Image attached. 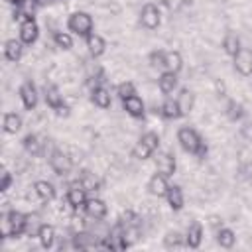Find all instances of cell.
<instances>
[{"instance_id": "cell-1", "label": "cell", "mask_w": 252, "mask_h": 252, "mask_svg": "<svg viewBox=\"0 0 252 252\" xmlns=\"http://www.w3.org/2000/svg\"><path fill=\"white\" fill-rule=\"evenodd\" d=\"M177 142H179L181 148H183L185 152H189V154H195V156H199V158H205V154H207L205 142H203L201 136H199L193 128H189V126L179 128V132H177Z\"/></svg>"}, {"instance_id": "cell-2", "label": "cell", "mask_w": 252, "mask_h": 252, "mask_svg": "<svg viewBox=\"0 0 252 252\" xmlns=\"http://www.w3.org/2000/svg\"><path fill=\"white\" fill-rule=\"evenodd\" d=\"M47 163H49V167L55 171V175H61V177L69 175L71 169H73V159H71L69 154H67L65 150H61V148H57V150L51 154V158L47 159Z\"/></svg>"}, {"instance_id": "cell-3", "label": "cell", "mask_w": 252, "mask_h": 252, "mask_svg": "<svg viewBox=\"0 0 252 252\" xmlns=\"http://www.w3.org/2000/svg\"><path fill=\"white\" fill-rule=\"evenodd\" d=\"M67 26H69V30L75 32L77 35H89L91 30H93V18H91V14H87V12L77 10V12H73V14L69 16Z\"/></svg>"}, {"instance_id": "cell-4", "label": "cell", "mask_w": 252, "mask_h": 252, "mask_svg": "<svg viewBox=\"0 0 252 252\" xmlns=\"http://www.w3.org/2000/svg\"><path fill=\"white\" fill-rule=\"evenodd\" d=\"M161 22V14H159V8L156 4H144L142 10H140V24L146 28V30H156Z\"/></svg>"}, {"instance_id": "cell-5", "label": "cell", "mask_w": 252, "mask_h": 252, "mask_svg": "<svg viewBox=\"0 0 252 252\" xmlns=\"http://www.w3.org/2000/svg\"><path fill=\"white\" fill-rule=\"evenodd\" d=\"M122 108L126 110L128 116H132V118H142L144 112H146V102H144L140 96L132 94V96H128V98H122Z\"/></svg>"}, {"instance_id": "cell-6", "label": "cell", "mask_w": 252, "mask_h": 252, "mask_svg": "<svg viewBox=\"0 0 252 252\" xmlns=\"http://www.w3.org/2000/svg\"><path fill=\"white\" fill-rule=\"evenodd\" d=\"M77 181L79 185L85 189V191H100V179H98V173L91 171V169H81L79 175H77Z\"/></svg>"}, {"instance_id": "cell-7", "label": "cell", "mask_w": 252, "mask_h": 252, "mask_svg": "<svg viewBox=\"0 0 252 252\" xmlns=\"http://www.w3.org/2000/svg\"><path fill=\"white\" fill-rule=\"evenodd\" d=\"M156 169L159 173H163L165 177H171L175 173V154L171 152H163L156 158Z\"/></svg>"}, {"instance_id": "cell-8", "label": "cell", "mask_w": 252, "mask_h": 252, "mask_svg": "<svg viewBox=\"0 0 252 252\" xmlns=\"http://www.w3.org/2000/svg\"><path fill=\"white\" fill-rule=\"evenodd\" d=\"M234 69L244 77L252 73V49H238L234 55Z\"/></svg>"}, {"instance_id": "cell-9", "label": "cell", "mask_w": 252, "mask_h": 252, "mask_svg": "<svg viewBox=\"0 0 252 252\" xmlns=\"http://www.w3.org/2000/svg\"><path fill=\"white\" fill-rule=\"evenodd\" d=\"M43 96H45V102H47L53 110L59 108V106L65 102L61 89H59L57 85H53V83H45V85H43Z\"/></svg>"}, {"instance_id": "cell-10", "label": "cell", "mask_w": 252, "mask_h": 252, "mask_svg": "<svg viewBox=\"0 0 252 252\" xmlns=\"http://www.w3.org/2000/svg\"><path fill=\"white\" fill-rule=\"evenodd\" d=\"M37 35H39V32H37V24L33 22V18L24 20L22 26H20V39H22L24 43L32 45V43H35Z\"/></svg>"}, {"instance_id": "cell-11", "label": "cell", "mask_w": 252, "mask_h": 252, "mask_svg": "<svg viewBox=\"0 0 252 252\" xmlns=\"http://www.w3.org/2000/svg\"><path fill=\"white\" fill-rule=\"evenodd\" d=\"M148 189H150V193H152L154 197H163V195L167 193V189H169L165 175L159 173V171H158L156 175H152L150 181H148Z\"/></svg>"}, {"instance_id": "cell-12", "label": "cell", "mask_w": 252, "mask_h": 252, "mask_svg": "<svg viewBox=\"0 0 252 252\" xmlns=\"http://www.w3.org/2000/svg\"><path fill=\"white\" fill-rule=\"evenodd\" d=\"M20 98H22L26 108H33L37 104V91H35V85L32 81H26L20 87Z\"/></svg>"}, {"instance_id": "cell-13", "label": "cell", "mask_w": 252, "mask_h": 252, "mask_svg": "<svg viewBox=\"0 0 252 252\" xmlns=\"http://www.w3.org/2000/svg\"><path fill=\"white\" fill-rule=\"evenodd\" d=\"M177 106H179V114H181V116L191 114V110H193V106H195V94H193L191 89H183V91L179 93V96H177Z\"/></svg>"}, {"instance_id": "cell-14", "label": "cell", "mask_w": 252, "mask_h": 252, "mask_svg": "<svg viewBox=\"0 0 252 252\" xmlns=\"http://www.w3.org/2000/svg\"><path fill=\"white\" fill-rule=\"evenodd\" d=\"M85 189L79 185V181L75 179V181H71V185H69V191H67V199H69V203L75 207V209H79L81 205H85L87 203V199H85Z\"/></svg>"}, {"instance_id": "cell-15", "label": "cell", "mask_w": 252, "mask_h": 252, "mask_svg": "<svg viewBox=\"0 0 252 252\" xmlns=\"http://www.w3.org/2000/svg\"><path fill=\"white\" fill-rule=\"evenodd\" d=\"M91 100H93V102H94V106H98V108H108V106L112 104L110 91H108L104 85H100V87L93 89V93H91Z\"/></svg>"}, {"instance_id": "cell-16", "label": "cell", "mask_w": 252, "mask_h": 252, "mask_svg": "<svg viewBox=\"0 0 252 252\" xmlns=\"http://www.w3.org/2000/svg\"><path fill=\"white\" fill-rule=\"evenodd\" d=\"M85 213H87V217H93V219H104L106 203L102 199H89L85 203Z\"/></svg>"}, {"instance_id": "cell-17", "label": "cell", "mask_w": 252, "mask_h": 252, "mask_svg": "<svg viewBox=\"0 0 252 252\" xmlns=\"http://www.w3.org/2000/svg\"><path fill=\"white\" fill-rule=\"evenodd\" d=\"M39 228H41V213L37 211H32L26 215V236H37L39 234Z\"/></svg>"}, {"instance_id": "cell-18", "label": "cell", "mask_w": 252, "mask_h": 252, "mask_svg": "<svg viewBox=\"0 0 252 252\" xmlns=\"http://www.w3.org/2000/svg\"><path fill=\"white\" fill-rule=\"evenodd\" d=\"M87 49H89V55L98 57V55L104 53L106 43H104V39H102L98 33H89V35H87Z\"/></svg>"}, {"instance_id": "cell-19", "label": "cell", "mask_w": 252, "mask_h": 252, "mask_svg": "<svg viewBox=\"0 0 252 252\" xmlns=\"http://www.w3.org/2000/svg\"><path fill=\"white\" fill-rule=\"evenodd\" d=\"M201 240H203V228H201V224L199 222H191L187 226V234H185L187 246L189 248H197L201 244Z\"/></svg>"}, {"instance_id": "cell-20", "label": "cell", "mask_w": 252, "mask_h": 252, "mask_svg": "<svg viewBox=\"0 0 252 252\" xmlns=\"http://www.w3.org/2000/svg\"><path fill=\"white\" fill-rule=\"evenodd\" d=\"M158 87H159V91L165 93V94L173 93V89L177 87V73H171V71L161 73L159 79H158Z\"/></svg>"}, {"instance_id": "cell-21", "label": "cell", "mask_w": 252, "mask_h": 252, "mask_svg": "<svg viewBox=\"0 0 252 252\" xmlns=\"http://www.w3.org/2000/svg\"><path fill=\"white\" fill-rule=\"evenodd\" d=\"M37 238H39V244H41L43 248H51V246L55 244V240H57L55 226H51V224H41Z\"/></svg>"}, {"instance_id": "cell-22", "label": "cell", "mask_w": 252, "mask_h": 252, "mask_svg": "<svg viewBox=\"0 0 252 252\" xmlns=\"http://www.w3.org/2000/svg\"><path fill=\"white\" fill-rule=\"evenodd\" d=\"M22 53H24V49H22V43L20 41H16V39H8L6 41V45H4V57L8 59V61H20V57H22Z\"/></svg>"}, {"instance_id": "cell-23", "label": "cell", "mask_w": 252, "mask_h": 252, "mask_svg": "<svg viewBox=\"0 0 252 252\" xmlns=\"http://www.w3.org/2000/svg\"><path fill=\"white\" fill-rule=\"evenodd\" d=\"M33 189H35V193L39 195L41 201H51V199L55 197V187H53L49 181H45V179L35 181V183H33Z\"/></svg>"}, {"instance_id": "cell-24", "label": "cell", "mask_w": 252, "mask_h": 252, "mask_svg": "<svg viewBox=\"0 0 252 252\" xmlns=\"http://www.w3.org/2000/svg\"><path fill=\"white\" fill-rule=\"evenodd\" d=\"M163 67L171 73H177L181 71L183 67V59H181V53L179 51H165V61H163Z\"/></svg>"}, {"instance_id": "cell-25", "label": "cell", "mask_w": 252, "mask_h": 252, "mask_svg": "<svg viewBox=\"0 0 252 252\" xmlns=\"http://www.w3.org/2000/svg\"><path fill=\"white\" fill-rule=\"evenodd\" d=\"M165 197H167V205L173 211H179L183 207V191H181V187H177V185L169 187L167 193H165Z\"/></svg>"}, {"instance_id": "cell-26", "label": "cell", "mask_w": 252, "mask_h": 252, "mask_svg": "<svg viewBox=\"0 0 252 252\" xmlns=\"http://www.w3.org/2000/svg\"><path fill=\"white\" fill-rule=\"evenodd\" d=\"M22 130V118L16 112H6L4 114V132L6 134H16Z\"/></svg>"}, {"instance_id": "cell-27", "label": "cell", "mask_w": 252, "mask_h": 252, "mask_svg": "<svg viewBox=\"0 0 252 252\" xmlns=\"http://www.w3.org/2000/svg\"><path fill=\"white\" fill-rule=\"evenodd\" d=\"M222 49H224V53H228V55H236L238 53V49H240V37L236 35V33H232V32H228L226 35H224V39H222Z\"/></svg>"}, {"instance_id": "cell-28", "label": "cell", "mask_w": 252, "mask_h": 252, "mask_svg": "<svg viewBox=\"0 0 252 252\" xmlns=\"http://www.w3.org/2000/svg\"><path fill=\"white\" fill-rule=\"evenodd\" d=\"M187 242H183V236L179 234V230H169L167 234H165V238H163V246L165 248H169V250H179V248H183Z\"/></svg>"}, {"instance_id": "cell-29", "label": "cell", "mask_w": 252, "mask_h": 252, "mask_svg": "<svg viewBox=\"0 0 252 252\" xmlns=\"http://www.w3.org/2000/svg\"><path fill=\"white\" fill-rule=\"evenodd\" d=\"M224 114L228 120H240L244 116V106L238 100H228L224 106Z\"/></svg>"}, {"instance_id": "cell-30", "label": "cell", "mask_w": 252, "mask_h": 252, "mask_svg": "<svg viewBox=\"0 0 252 252\" xmlns=\"http://www.w3.org/2000/svg\"><path fill=\"white\" fill-rule=\"evenodd\" d=\"M217 242L222 248H232L234 242H236V234L230 228H219L217 230Z\"/></svg>"}, {"instance_id": "cell-31", "label": "cell", "mask_w": 252, "mask_h": 252, "mask_svg": "<svg viewBox=\"0 0 252 252\" xmlns=\"http://www.w3.org/2000/svg\"><path fill=\"white\" fill-rule=\"evenodd\" d=\"M236 161L240 167L252 169V148L250 146H240L236 150Z\"/></svg>"}, {"instance_id": "cell-32", "label": "cell", "mask_w": 252, "mask_h": 252, "mask_svg": "<svg viewBox=\"0 0 252 252\" xmlns=\"http://www.w3.org/2000/svg\"><path fill=\"white\" fill-rule=\"evenodd\" d=\"M132 156H134V159H138V161H144V159H148L150 156H152V150L140 140V142H136L134 146H132Z\"/></svg>"}, {"instance_id": "cell-33", "label": "cell", "mask_w": 252, "mask_h": 252, "mask_svg": "<svg viewBox=\"0 0 252 252\" xmlns=\"http://www.w3.org/2000/svg\"><path fill=\"white\" fill-rule=\"evenodd\" d=\"M161 114H163L165 118H177V116H181V114H179V106H177V100H173V98H167V100L161 104Z\"/></svg>"}, {"instance_id": "cell-34", "label": "cell", "mask_w": 252, "mask_h": 252, "mask_svg": "<svg viewBox=\"0 0 252 252\" xmlns=\"http://www.w3.org/2000/svg\"><path fill=\"white\" fill-rule=\"evenodd\" d=\"M53 43H55V47H59V49H71L73 39H71V35L65 33V32H55V33H53Z\"/></svg>"}, {"instance_id": "cell-35", "label": "cell", "mask_w": 252, "mask_h": 252, "mask_svg": "<svg viewBox=\"0 0 252 252\" xmlns=\"http://www.w3.org/2000/svg\"><path fill=\"white\" fill-rule=\"evenodd\" d=\"M116 93L120 98H128L132 94H136V89H134V83L132 81H122L118 87H116Z\"/></svg>"}, {"instance_id": "cell-36", "label": "cell", "mask_w": 252, "mask_h": 252, "mask_svg": "<svg viewBox=\"0 0 252 252\" xmlns=\"http://www.w3.org/2000/svg\"><path fill=\"white\" fill-rule=\"evenodd\" d=\"M148 61H150V67H154V69H158V67H163V61H165V51H152L150 53V57H148Z\"/></svg>"}, {"instance_id": "cell-37", "label": "cell", "mask_w": 252, "mask_h": 252, "mask_svg": "<svg viewBox=\"0 0 252 252\" xmlns=\"http://www.w3.org/2000/svg\"><path fill=\"white\" fill-rule=\"evenodd\" d=\"M140 140H142V142H144L152 152H154V150H158V146H159V136H158L156 132H146Z\"/></svg>"}, {"instance_id": "cell-38", "label": "cell", "mask_w": 252, "mask_h": 252, "mask_svg": "<svg viewBox=\"0 0 252 252\" xmlns=\"http://www.w3.org/2000/svg\"><path fill=\"white\" fill-rule=\"evenodd\" d=\"M213 89H215V94H217L219 98H222V96H226V85H224V81H222L220 77H217V79H213Z\"/></svg>"}, {"instance_id": "cell-39", "label": "cell", "mask_w": 252, "mask_h": 252, "mask_svg": "<svg viewBox=\"0 0 252 252\" xmlns=\"http://www.w3.org/2000/svg\"><path fill=\"white\" fill-rule=\"evenodd\" d=\"M240 136L248 142H252V118H246L240 126Z\"/></svg>"}, {"instance_id": "cell-40", "label": "cell", "mask_w": 252, "mask_h": 252, "mask_svg": "<svg viewBox=\"0 0 252 252\" xmlns=\"http://www.w3.org/2000/svg\"><path fill=\"white\" fill-rule=\"evenodd\" d=\"M10 185H12V175H10V171L6 169V165H4V169H2V183H0V191H2V193H6V191L10 189Z\"/></svg>"}, {"instance_id": "cell-41", "label": "cell", "mask_w": 252, "mask_h": 252, "mask_svg": "<svg viewBox=\"0 0 252 252\" xmlns=\"http://www.w3.org/2000/svg\"><path fill=\"white\" fill-rule=\"evenodd\" d=\"M207 220H209V226H211L215 232H217L219 228H222V222H224V219H222L220 215H209Z\"/></svg>"}, {"instance_id": "cell-42", "label": "cell", "mask_w": 252, "mask_h": 252, "mask_svg": "<svg viewBox=\"0 0 252 252\" xmlns=\"http://www.w3.org/2000/svg\"><path fill=\"white\" fill-rule=\"evenodd\" d=\"M53 0H35V4H39V6H49Z\"/></svg>"}, {"instance_id": "cell-43", "label": "cell", "mask_w": 252, "mask_h": 252, "mask_svg": "<svg viewBox=\"0 0 252 252\" xmlns=\"http://www.w3.org/2000/svg\"><path fill=\"white\" fill-rule=\"evenodd\" d=\"M6 2H12V4H22L24 0H6Z\"/></svg>"}, {"instance_id": "cell-44", "label": "cell", "mask_w": 252, "mask_h": 252, "mask_svg": "<svg viewBox=\"0 0 252 252\" xmlns=\"http://www.w3.org/2000/svg\"><path fill=\"white\" fill-rule=\"evenodd\" d=\"M220 2H228V0H220Z\"/></svg>"}]
</instances>
